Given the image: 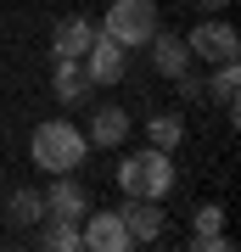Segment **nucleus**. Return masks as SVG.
I'll use <instances>...</instances> for the list:
<instances>
[{
  "label": "nucleus",
  "mask_w": 241,
  "mask_h": 252,
  "mask_svg": "<svg viewBox=\"0 0 241 252\" xmlns=\"http://www.w3.org/2000/svg\"><path fill=\"white\" fill-rule=\"evenodd\" d=\"M118 219H124V230H129L135 247H152L163 235V202H152V196H129L124 207H118Z\"/></svg>",
  "instance_id": "nucleus-5"
},
{
  "label": "nucleus",
  "mask_w": 241,
  "mask_h": 252,
  "mask_svg": "<svg viewBox=\"0 0 241 252\" xmlns=\"http://www.w3.org/2000/svg\"><path fill=\"white\" fill-rule=\"evenodd\" d=\"M90 39H96V23H84V17H68V23H56V56H73V62H79V56L90 51Z\"/></svg>",
  "instance_id": "nucleus-11"
},
{
  "label": "nucleus",
  "mask_w": 241,
  "mask_h": 252,
  "mask_svg": "<svg viewBox=\"0 0 241 252\" xmlns=\"http://www.w3.org/2000/svg\"><path fill=\"white\" fill-rule=\"evenodd\" d=\"M11 219H17V224H39V219H51V213H45V196H39V190H17V196H11Z\"/></svg>",
  "instance_id": "nucleus-16"
},
{
  "label": "nucleus",
  "mask_w": 241,
  "mask_h": 252,
  "mask_svg": "<svg viewBox=\"0 0 241 252\" xmlns=\"http://www.w3.org/2000/svg\"><path fill=\"white\" fill-rule=\"evenodd\" d=\"M124 56H129V51L112 45V39L96 28V39H90V51L79 56V62H84V73H90V84H118V79H124Z\"/></svg>",
  "instance_id": "nucleus-6"
},
{
  "label": "nucleus",
  "mask_w": 241,
  "mask_h": 252,
  "mask_svg": "<svg viewBox=\"0 0 241 252\" xmlns=\"http://www.w3.org/2000/svg\"><path fill=\"white\" fill-rule=\"evenodd\" d=\"M56 101H84L90 95V73H84V62H73V56H56Z\"/></svg>",
  "instance_id": "nucleus-12"
},
{
  "label": "nucleus",
  "mask_w": 241,
  "mask_h": 252,
  "mask_svg": "<svg viewBox=\"0 0 241 252\" xmlns=\"http://www.w3.org/2000/svg\"><path fill=\"white\" fill-rule=\"evenodd\" d=\"M224 224V207H213V202H207V207H197V235H191V241H202V235H213Z\"/></svg>",
  "instance_id": "nucleus-17"
},
{
  "label": "nucleus",
  "mask_w": 241,
  "mask_h": 252,
  "mask_svg": "<svg viewBox=\"0 0 241 252\" xmlns=\"http://www.w3.org/2000/svg\"><path fill=\"white\" fill-rule=\"evenodd\" d=\"M124 135H129V112L124 107H101L96 118H90V146H107V152H112V146H124Z\"/></svg>",
  "instance_id": "nucleus-10"
},
{
  "label": "nucleus",
  "mask_w": 241,
  "mask_h": 252,
  "mask_svg": "<svg viewBox=\"0 0 241 252\" xmlns=\"http://www.w3.org/2000/svg\"><path fill=\"white\" fill-rule=\"evenodd\" d=\"M146 135H152L157 152H174V146L185 140V124H179V112H157L152 124H146Z\"/></svg>",
  "instance_id": "nucleus-13"
},
{
  "label": "nucleus",
  "mask_w": 241,
  "mask_h": 252,
  "mask_svg": "<svg viewBox=\"0 0 241 252\" xmlns=\"http://www.w3.org/2000/svg\"><path fill=\"white\" fill-rule=\"evenodd\" d=\"M79 235H84V247H90V252H124V247H135L118 213H90V224H84Z\"/></svg>",
  "instance_id": "nucleus-8"
},
{
  "label": "nucleus",
  "mask_w": 241,
  "mask_h": 252,
  "mask_svg": "<svg viewBox=\"0 0 241 252\" xmlns=\"http://www.w3.org/2000/svg\"><path fill=\"white\" fill-rule=\"evenodd\" d=\"M118 185H124V196H152L163 202L174 190V152H157V146H146V152H135L118 162Z\"/></svg>",
  "instance_id": "nucleus-2"
},
{
  "label": "nucleus",
  "mask_w": 241,
  "mask_h": 252,
  "mask_svg": "<svg viewBox=\"0 0 241 252\" xmlns=\"http://www.w3.org/2000/svg\"><path fill=\"white\" fill-rule=\"evenodd\" d=\"M84 152H90L84 129L62 124V118L39 124V129H34V140H28V157H34V168H45V174H73V168L84 162Z\"/></svg>",
  "instance_id": "nucleus-1"
},
{
  "label": "nucleus",
  "mask_w": 241,
  "mask_h": 252,
  "mask_svg": "<svg viewBox=\"0 0 241 252\" xmlns=\"http://www.w3.org/2000/svg\"><path fill=\"white\" fill-rule=\"evenodd\" d=\"M224 6V0H197V11H219Z\"/></svg>",
  "instance_id": "nucleus-18"
},
{
  "label": "nucleus",
  "mask_w": 241,
  "mask_h": 252,
  "mask_svg": "<svg viewBox=\"0 0 241 252\" xmlns=\"http://www.w3.org/2000/svg\"><path fill=\"white\" fill-rule=\"evenodd\" d=\"M45 213L51 219H84L90 202H84V185L73 174H51V190H45Z\"/></svg>",
  "instance_id": "nucleus-7"
},
{
  "label": "nucleus",
  "mask_w": 241,
  "mask_h": 252,
  "mask_svg": "<svg viewBox=\"0 0 241 252\" xmlns=\"http://www.w3.org/2000/svg\"><path fill=\"white\" fill-rule=\"evenodd\" d=\"M236 90H241V67L236 62H213V95L224 101L230 118H236Z\"/></svg>",
  "instance_id": "nucleus-15"
},
{
  "label": "nucleus",
  "mask_w": 241,
  "mask_h": 252,
  "mask_svg": "<svg viewBox=\"0 0 241 252\" xmlns=\"http://www.w3.org/2000/svg\"><path fill=\"white\" fill-rule=\"evenodd\" d=\"M51 252H79L84 247V235H79V219H56V224H45V235H39Z\"/></svg>",
  "instance_id": "nucleus-14"
},
{
  "label": "nucleus",
  "mask_w": 241,
  "mask_h": 252,
  "mask_svg": "<svg viewBox=\"0 0 241 252\" xmlns=\"http://www.w3.org/2000/svg\"><path fill=\"white\" fill-rule=\"evenodd\" d=\"M185 51L202 56V62H236V56H241V39H236V28L224 23V17H207V11H202V23L185 34Z\"/></svg>",
  "instance_id": "nucleus-4"
},
{
  "label": "nucleus",
  "mask_w": 241,
  "mask_h": 252,
  "mask_svg": "<svg viewBox=\"0 0 241 252\" xmlns=\"http://www.w3.org/2000/svg\"><path fill=\"white\" fill-rule=\"evenodd\" d=\"M163 28L157 17V6L152 0H112L107 6V17H101V34L112 39V45H124V51H140V45H152V34Z\"/></svg>",
  "instance_id": "nucleus-3"
},
{
  "label": "nucleus",
  "mask_w": 241,
  "mask_h": 252,
  "mask_svg": "<svg viewBox=\"0 0 241 252\" xmlns=\"http://www.w3.org/2000/svg\"><path fill=\"white\" fill-rule=\"evenodd\" d=\"M152 62H157V73L163 79H179V73H191V51H185V39L179 34H152Z\"/></svg>",
  "instance_id": "nucleus-9"
}]
</instances>
